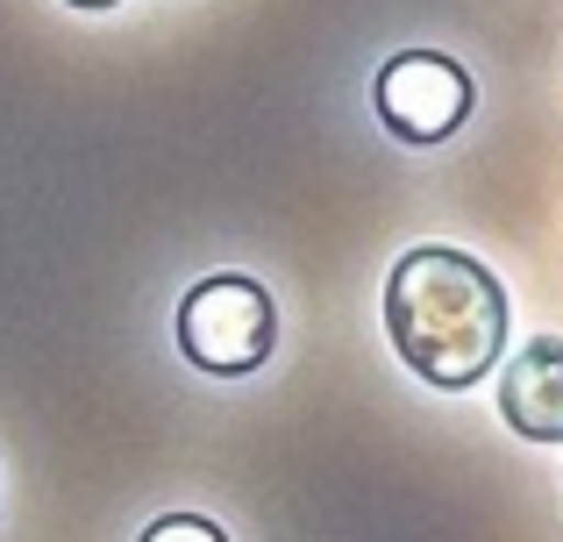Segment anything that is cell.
<instances>
[{"mask_svg": "<svg viewBox=\"0 0 563 542\" xmlns=\"http://www.w3.org/2000/svg\"><path fill=\"white\" fill-rule=\"evenodd\" d=\"M143 542H229V535H221L207 515H165V521L143 529Z\"/></svg>", "mask_w": 563, "mask_h": 542, "instance_id": "5", "label": "cell"}, {"mask_svg": "<svg viewBox=\"0 0 563 542\" xmlns=\"http://www.w3.org/2000/svg\"><path fill=\"white\" fill-rule=\"evenodd\" d=\"M499 421L528 443H563V335H528L499 372Z\"/></svg>", "mask_w": 563, "mask_h": 542, "instance_id": "4", "label": "cell"}, {"mask_svg": "<svg viewBox=\"0 0 563 542\" xmlns=\"http://www.w3.org/2000/svg\"><path fill=\"white\" fill-rule=\"evenodd\" d=\"M385 335L435 392H471L507 350V286L450 243H421L385 272Z\"/></svg>", "mask_w": 563, "mask_h": 542, "instance_id": "1", "label": "cell"}, {"mask_svg": "<svg viewBox=\"0 0 563 542\" xmlns=\"http://www.w3.org/2000/svg\"><path fill=\"white\" fill-rule=\"evenodd\" d=\"M179 350L207 378H250L278 350V307L250 272H207L179 300Z\"/></svg>", "mask_w": 563, "mask_h": 542, "instance_id": "2", "label": "cell"}, {"mask_svg": "<svg viewBox=\"0 0 563 542\" xmlns=\"http://www.w3.org/2000/svg\"><path fill=\"white\" fill-rule=\"evenodd\" d=\"M372 108H378L385 136L413 143V151H435V143H450L456 129L471 122L478 86H471V71L456 65V57H442V51H399V57L378 65Z\"/></svg>", "mask_w": 563, "mask_h": 542, "instance_id": "3", "label": "cell"}, {"mask_svg": "<svg viewBox=\"0 0 563 542\" xmlns=\"http://www.w3.org/2000/svg\"><path fill=\"white\" fill-rule=\"evenodd\" d=\"M65 8H86V14H108V8H122V0H65Z\"/></svg>", "mask_w": 563, "mask_h": 542, "instance_id": "6", "label": "cell"}]
</instances>
